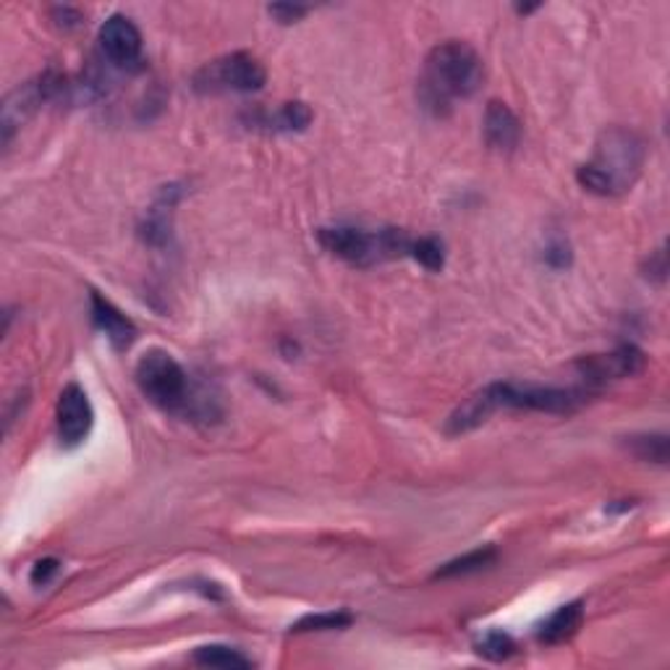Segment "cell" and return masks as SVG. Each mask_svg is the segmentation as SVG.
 <instances>
[{"label": "cell", "instance_id": "obj_1", "mask_svg": "<svg viewBox=\"0 0 670 670\" xmlns=\"http://www.w3.org/2000/svg\"><path fill=\"white\" fill-rule=\"evenodd\" d=\"M485 82V63L470 42L448 40L429 50L419 95L435 115L448 113L453 100L477 95Z\"/></svg>", "mask_w": 670, "mask_h": 670}, {"label": "cell", "instance_id": "obj_2", "mask_svg": "<svg viewBox=\"0 0 670 670\" xmlns=\"http://www.w3.org/2000/svg\"><path fill=\"white\" fill-rule=\"evenodd\" d=\"M644 158H647V147H644L642 136L631 129L613 126L597 139L595 155L578 168L576 179L592 194L616 197V194H623L634 186L642 173Z\"/></svg>", "mask_w": 670, "mask_h": 670}, {"label": "cell", "instance_id": "obj_3", "mask_svg": "<svg viewBox=\"0 0 670 670\" xmlns=\"http://www.w3.org/2000/svg\"><path fill=\"white\" fill-rule=\"evenodd\" d=\"M317 239L330 255L343 259V263L356 265V268H373L386 259L403 257L412 252L414 239L399 229L382 231H364L354 226H336V229H320Z\"/></svg>", "mask_w": 670, "mask_h": 670}, {"label": "cell", "instance_id": "obj_4", "mask_svg": "<svg viewBox=\"0 0 670 670\" xmlns=\"http://www.w3.org/2000/svg\"><path fill=\"white\" fill-rule=\"evenodd\" d=\"M136 386L142 395L166 412H179L188 401V377L168 351L153 349L136 362Z\"/></svg>", "mask_w": 670, "mask_h": 670}, {"label": "cell", "instance_id": "obj_5", "mask_svg": "<svg viewBox=\"0 0 670 670\" xmlns=\"http://www.w3.org/2000/svg\"><path fill=\"white\" fill-rule=\"evenodd\" d=\"M492 399L500 409H519V412H545V414H571L587 401L589 390L582 388H539V386H513V382H492Z\"/></svg>", "mask_w": 670, "mask_h": 670}, {"label": "cell", "instance_id": "obj_6", "mask_svg": "<svg viewBox=\"0 0 670 670\" xmlns=\"http://www.w3.org/2000/svg\"><path fill=\"white\" fill-rule=\"evenodd\" d=\"M265 80L268 74L255 56L231 53L202 66L194 76V87L199 93H257Z\"/></svg>", "mask_w": 670, "mask_h": 670}, {"label": "cell", "instance_id": "obj_7", "mask_svg": "<svg viewBox=\"0 0 670 670\" xmlns=\"http://www.w3.org/2000/svg\"><path fill=\"white\" fill-rule=\"evenodd\" d=\"M63 84L61 76H56L53 71H48V74L37 76L35 82L22 84V87H16L14 93L5 97L3 102V145H9L11 136L19 126H22L24 121L29 119L32 113H35L37 108L42 106L45 100H53L58 93H63Z\"/></svg>", "mask_w": 670, "mask_h": 670}, {"label": "cell", "instance_id": "obj_8", "mask_svg": "<svg viewBox=\"0 0 670 670\" xmlns=\"http://www.w3.org/2000/svg\"><path fill=\"white\" fill-rule=\"evenodd\" d=\"M647 364V356L636 346H618L610 354H592L578 360V373H582L587 388L605 386V382L623 380V377L639 375Z\"/></svg>", "mask_w": 670, "mask_h": 670}, {"label": "cell", "instance_id": "obj_9", "mask_svg": "<svg viewBox=\"0 0 670 670\" xmlns=\"http://www.w3.org/2000/svg\"><path fill=\"white\" fill-rule=\"evenodd\" d=\"M95 412L93 403H89L87 393L71 382L61 390L58 395V406H56V427H58V438H61L63 446L74 448L87 438L89 429H93Z\"/></svg>", "mask_w": 670, "mask_h": 670}, {"label": "cell", "instance_id": "obj_10", "mask_svg": "<svg viewBox=\"0 0 670 670\" xmlns=\"http://www.w3.org/2000/svg\"><path fill=\"white\" fill-rule=\"evenodd\" d=\"M100 50L113 66H134L142 56V32L129 16L113 14L100 27Z\"/></svg>", "mask_w": 670, "mask_h": 670}, {"label": "cell", "instance_id": "obj_11", "mask_svg": "<svg viewBox=\"0 0 670 670\" xmlns=\"http://www.w3.org/2000/svg\"><path fill=\"white\" fill-rule=\"evenodd\" d=\"M522 139V123L505 102L492 100L485 110V142L498 153H511Z\"/></svg>", "mask_w": 670, "mask_h": 670}, {"label": "cell", "instance_id": "obj_12", "mask_svg": "<svg viewBox=\"0 0 670 670\" xmlns=\"http://www.w3.org/2000/svg\"><path fill=\"white\" fill-rule=\"evenodd\" d=\"M89 302H93L95 328L100 330V333H106L108 341L113 343L115 349H129V346H132L134 338H136L134 322L129 320V317L123 315V312L115 307V304H110L106 296L97 294V291H93Z\"/></svg>", "mask_w": 670, "mask_h": 670}, {"label": "cell", "instance_id": "obj_13", "mask_svg": "<svg viewBox=\"0 0 670 670\" xmlns=\"http://www.w3.org/2000/svg\"><path fill=\"white\" fill-rule=\"evenodd\" d=\"M498 412V403L496 399H492V390L490 386L477 390V393L470 395L461 406L453 412L451 416H448L446 422V433L448 435H466L472 433V429L483 427L487 419H490L492 414Z\"/></svg>", "mask_w": 670, "mask_h": 670}, {"label": "cell", "instance_id": "obj_14", "mask_svg": "<svg viewBox=\"0 0 670 670\" xmlns=\"http://www.w3.org/2000/svg\"><path fill=\"white\" fill-rule=\"evenodd\" d=\"M584 623V605L582 602H569L561 605L556 613H550L539 623L537 639L543 644H563L582 629Z\"/></svg>", "mask_w": 670, "mask_h": 670}, {"label": "cell", "instance_id": "obj_15", "mask_svg": "<svg viewBox=\"0 0 670 670\" xmlns=\"http://www.w3.org/2000/svg\"><path fill=\"white\" fill-rule=\"evenodd\" d=\"M498 558V550L496 548H477L472 552H466V556L461 558H453V561H448L442 569L435 571V578H456V576H470V574H477V571L487 569V565L496 563Z\"/></svg>", "mask_w": 670, "mask_h": 670}, {"label": "cell", "instance_id": "obj_16", "mask_svg": "<svg viewBox=\"0 0 670 670\" xmlns=\"http://www.w3.org/2000/svg\"><path fill=\"white\" fill-rule=\"evenodd\" d=\"M626 448L636 459L653 461V464H668V435L662 433H644L626 438Z\"/></svg>", "mask_w": 670, "mask_h": 670}, {"label": "cell", "instance_id": "obj_17", "mask_svg": "<svg viewBox=\"0 0 670 670\" xmlns=\"http://www.w3.org/2000/svg\"><path fill=\"white\" fill-rule=\"evenodd\" d=\"M194 662L210 668H252V660L239 649L226 647V644H207L194 653Z\"/></svg>", "mask_w": 670, "mask_h": 670}, {"label": "cell", "instance_id": "obj_18", "mask_svg": "<svg viewBox=\"0 0 670 670\" xmlns=\"http://www.w3.org/2000/svg\"><path fill=\"white\" fill-rule=\"evenodd\" d=\"M312 119L315 115H312L307 102H285L276 113V119H270V123H276V129H283V132H304Z\"/></svg>", "mask_w": 670, "mask_h": 670}, {"label": "cell", "instance_id": "obj_19", "mask_svg": "<svg viewBox=\"0 0 670 670\" xmlns=\"http://www.w3.org/2000/svg\"><path fill=\"white\" fill-rule=\"evenodd\" d=\"M351 623H354V616L338 610V613L304 616L296 626H291V631H296V634H302V631H333V629H346Z\"/></svg>", "mask_w": 670, "mask_h": 670}, {"label": "cell", "instance_id": "obj_20", "mask_svg": "<svg viewBox=\"0 0 670 670\" xmlns=\"http://www.w3.org/2000/svg\"><path fill=\"white\" fill-rule=\"evenodd\" d=\"M416 263L422 265V268L427 270H442V265H446V255H442V244L438 239H419V242L412 244V252H409Z\"/></svg>", "mask_w": 670, "mask_h": 670}, {"label": "cell", "instance_id": "obj_21", "mask_svg": "<svg viewBox=\"0 0 670 670\" xmlns=\"http://www.w3.org/2000/svg\"><path fill=\"white\" fill-rule=\"evenodd\" d=\"M513 649H516V644L509 634H503V631H490V634L483 636V642L477 644V653L490 657V660H505Z\"/></svg>", "mask_w": 670, "mask_h": 670}, {"label": "cell", "instance_id": "obj_22", "mask_svg": "<svg viewBox=\"0 0 670 670\" xmlns=\"http://www.w3.org/2000/svg\"><path fill=\"white\" fill-rule=\"evenodd\" d=\"M56 574H58V561L56 558H45V561L35 563V569H32V584H35V587H45Z\"/></svg>", "mask_w": 670, "mask_h": 670}, {"label": "cell", "instance_id": "obj_23", "mask_svg": "<svg viewBox=\"0 0 670 670\" xmlns=\"http://www.w3.org/2000/svg\"><path fill=\"white\" fill-rule=\"evenodd\" d=\"M270 14L278 19L281 24H291L299 22L302 16L309 14L307 5H270Z\"/></svg>", "mask_w": 670, "mask_h": 670}, {"label": "cell", "instance_id": "obj_24", "mask_svg": "<svg viewBox=\"0 0 670 670\" xmlns=\"http://www.w3.org/2000/svg\"><path fill=\"white\" fill-rule=\"evenodd\" d=\"M545 259H548V265H552V268H565V265L571 263L569 246H565V244L548 246V252H545Z\"/></svg>", "mask_w": 670, "mask_h": 670}]
</instances>
